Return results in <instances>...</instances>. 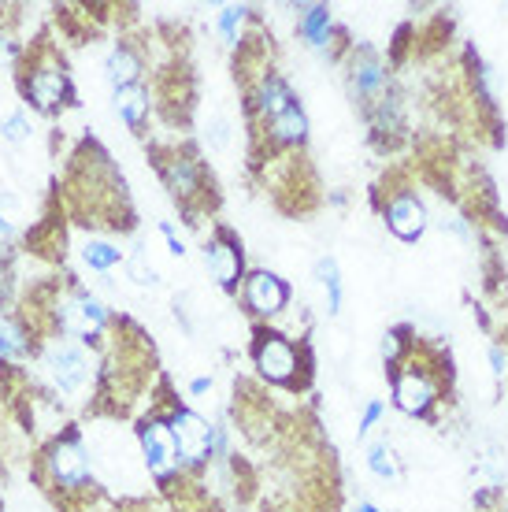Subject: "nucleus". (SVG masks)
I'll return each mask as SVG.
<instances>
[{"mask_svg": "<svg viewBox=\"0 0 508 512\" xmlns=\"http://www.w3.org/2000/svg\"><path fill=\"white\" fill-rule=\"evenodd\" d=\"M108 308L97 301V297L75 286L71 294L56 297V323H60V334H75L82 342H97L108 327Z\"/></svg>", "mask_w": 508, "mask_h": 512, "instance_id": "1", "label": "nucleus"}, {"mask_svg": "<svg viewBox=\"0 0 508 512\" xmlns=\"http://www.w3.org/2000/svg\"><path fill=\"white\" fill-rule=\"evenodd\" d=\"M45 468H49V479L67 494H78L82 487H89L93 479V461H89L86 446L78 435L56 438L49 449H45Z\"/></svg>", "mask_w": 508, "mask_h": 512, "instance_id": "2", "label": "nucleus"}, {"mask_svg": "<svg viewBox=\"0 0 508 512\" xmlns=\"http://www.w3.org/2000/svg\"><path fill=\"white\" fill-rule=\"evenodd\" d=\"M167 427H171V435H175L178 461L186 464V468H201V464L216 453V427L204 420V416H197V412L171 409Z\"/></svg>", "mask_w": 508, "mask_h": 512, "instance_id": "3", "label": "nucleus"}, {"mask_svg": "<svg viewBox=\"0 0 508 512\" xmlns=\"http://www.w3.org/2000/svg\"><path fill=\"white\" fill-rule=\"evenodd\" d=\"M138 442H141V457H145V468L153 472L156 483H164V487H167V483H171V479L182 472L175 435H171L167 420H160V416H149V420H141Z\"/></svg>", "mask_w": 508, "mask_h": 512, "instance_id": "4", "label": "nucleus"}, {"mask_svg": "<svg viewBox=\"0 0 508 512\" xmlns=\"http://www.w3.org/2000/svg\"><path fill=\"white\" fill-rule=\"evenodd\" d=\"M253 364L267 383L290 386L301 372V353L286 334L279 331H260L253 342Z\"/></svg>", "mask_w": 508, "mask_h": 512, "instance_id": "5", "label": "nucleus"}, {"mask_svg": "<svg viewBox=\"0 0 508 512\" xmlns=\"http://www.w3.org/2000/svg\"><path fill=\"white\" fill-rule=\"evenodd\" d=\"M45 368H49L52 386H56L60 394H82L89 383V375H93L86 349L78 346V342H71V338H56V342L45 349Z\"/></svg>", "mask_w": 508, "mask_h": 512, "instance_id": "6", "label": "nucleus"}, {"mask_svg": "<svg viewBox=\"0 0 508 512\" xmlns=\"http://www.w3.org/2000/svg\"><path fill=\"white\" fill-rule=\"evenodd\" d=\"M23 97L38 112H60L71 101V82L60 64H34L30 75H23Z\"/></svg>", "mask_w": 508, "mask_h": 512, "instance_id": "7", "label": "nucleus"}, {"mask_svg": "<svg viewBox=\"0 0 508 512\" xmlns=\"http://www.w3.org/2000/svg\"><path fill=\"white\" fill-rule=\"evenodd\" d=\"M438 401V379L427 372V364H408L394 379V405L408 416H427Z\"/></svg>", "mask_w": 508, "mask_h": 512, "instance_id": "8", "label": "nucleus"}, {"mask_svg": "<svg viewBox=\"0 0 508 512\" xmlns=\"http://www.w3.org/2000/svg\"><path fill=\"white\" fill-rule=\"evenodd\" d=\"M160 175H164V186L171 190V197H175L178 205L193 208V201L204 197L201 164L190 153H171L167 160H160Z\"/></svg>", "mask_w": 508, "mask_h": 512, "instance_id": "9", "label": "nucleus"}, {"mask_svg": "<svg viewBox=\"0 0 508 512\" xmlns=\"http://www.w3.org/2000/svg\"><path fill=\"white\" fill-rule=\"evenodd\" d=\"M204 264L212 271V279L223 286V290H234L238 279H242V245L230 231H216L204 245Z\"/></svg>", "mask_w": 508, "mask_h": 512, "instance_id": "10", "label": "nucleus"}, {"mask_svg": "<svg viewBox=\"0 0 508 512\" xmlns=\"http://www.w3.org/2000/svg\"><path fill=\"white\" fill-rule=\"evenodd\" d=\"M427 208L412 190H397L386 205V227L401 238V242H416L423 231H427Z\"/></svg>", "mask_w": 508, "mask_h": 512, "instance_id": "11", "label": "nucleus"}, {"mask_svg": "<svg viewBox=\"0 0 508 512\" xmlns=\"http://www.w3.org/2000/svg\"><path fill=\"white\" fill-rule=\"evenodd\" d=\"M242 294L249 312H256V316H279L282 308H286V301H290V286L275 271H253L245 279Z\"/></svg>", "mask_w": 508, "mask_h": 512, "instance_id": "12", "label": "nucleus"}, {"mask_svg": "<svg viewBox=\"0 0 508 512\" xmlns=\"http://www.w3.org/2000/svg\"><path fill=\"white\" fill-rule=\"evenodd\" d=\"M253 108L267 119L282 116L286 108H293V90L286 86V78L275 75V71H264L260 82H256V93H253Z\"/></svg>", "mask_w": 508, "mask_h": 512, "instance_id": "13", "label": "nucleus"}, {"mask_svg": "<svg viewBox=\"0 0 508 512\" xmlns=\"http://www.w3.org/2000/svg\"><path fill=\"white\" fill-rule=\"evenodd\" d=\"M349 78H353V90L360 93V97H375V101H379L382 86H386V67H382L379 52H371V49L353 52Z\"/></svg>", "mask_w": 508, "mask_h": 512, "instance_id": "14", "label": "nucleus"}, {"mask_svg": "<svg viewBox=\"0 0 508 512\" xmlns=\"http://www.w3.org/2000/svg\"><path fill=\"white\" fill-rule=\"evenodd\" d=\"M141 56L134 49H130L127 41H119L112 49V56H108V64H104V75H108V82H112L115 90H123V86H138L141 78Z\"/></svg>", "mask_w": 508, "mask_h": 512, "instance_id": "15", "label": "nucleus"}, {"mask_svg": "<svg viewBox=\"0 0 508 512\" xmlns=\"http://www.w3.org/2000/svg\"><path fill=\"white\" fill-rule=\"evenodd\" d=\"M264 134L271 145H301V141L308 138V116L293 104V108H286L282 116L267 119Z\"/></svg>", "mask_w": 508, "mask_h": 512, "instance_id": "16", "label": "nucleus"}, {"mask_svg": "<svg viewBox=\"0 0 508 512\" xmlns=\"http://www.w3.org/2000/svg\"><path fill=\"white\" fill-rule=\"evenodd\" d=\"M297 30L312 49H327L331 45V8L327 4H305L297 15Z\"/></svg>", "mask_w": 508, "mask_h": 512, "instance_id": "17", "label": "nucleus"}, {"mask_svg": "<svg viewBox=\"0 0 508 512\" xmlns=\"http://www.w3.org/2000/svg\"><path fill=\"white\" fill-rule=\"evenodd\" d=\"M149 90L145 86H123V90H115V112L127 119V127L141 130L145 127V119H149Z\"/></svg>", "mask_w": 508, "mask_h": 512, "instance_id": "18", "label": "nucleus"}, {"mask_svg": "<svg viewBox=\"0 0 508 512\" xmlns=\"http://www.w3.org/2000/svg\"><path fill=\"white\" fill-rule=\"evenodd\" d=\"M30 357V331L19 320L0 323V360H26Z\"/></svg>", "mask_w": 508, "mask_h": 512, "instance_id": "19", "label": "nucleus"}, {"mask_svg": "<svg viewBox=\"0 0 508 512\" xmlns=\"http://www.w3.org/2000/svg\"><path fill=\"white\" fill-rule=\"evenodd\" d=\"M119 260H123V249L115 242H108V238H89V242H82V264L86 268L112 271Z\"/></svg>", "mask_w": 508, "mask_h": 512, "instance_id": "20", "label": "nucleus"}, {"mask_svg": "<svg viewBox=\"0 0 508 512\" xmlns=\"http://www.w3.org/2000/svg\"><path fill=\"white\" fill-rule=\"evenodd\" d=\"M316 279L327 286V294H331V312L342 308V275H338V264H334V256H319L316 260Z\"/></svg>", "mask_w": 508, "mask_h": 512, "instance_id": "21", "label": "nucleus"}, {"mask_svg": "<svg viewBox=\"0 0 508 512\" xmlns=\"http://www.w3.org/2000/svg\"><path fill=\"white\" fill-rule=\"evenodd\" d=\"M368 468L379 479H397V457H394V446L390 442H375L368 449Z\"/></svg>", "mask_w": 508, "mask_h": 512, "instance_id": "22", "label": "nucleus"}, {"mask_svg": "<svg viewBox=\"0 0 508 512\" xmlns=\"http://www.w3.org/2000/svg\"><path fill=\"white\" fill-rule=\"evenodd\" d=\"M249 19V8H223L219 12V34L227 38V45H242V23Z\"/></svg>", "mask_w": 508, "mask_h": 512, "instance_id": "23", "label": "nucleus"}, {"mask_svg": "<svg viewBox=\"0 0 508 512\" xmlns=\"http://www.w3.org/2000/svg\"><path fill=\"white\" fill-rule=\"evenodd\" d=\"M0 134L12 141V145H23L30 138V119H26V112H8L4 123H0Z\"/></svg>", "mask_w": 508, "mask_h": 512, "instance_id": "24", "label": "nucleus"}, {"mask_svg": "<svg viewBox=\"0 0 508 512\" xmlns=\"http://www.w3.org/2000/svg\"><path fill=\"white\" fill-rule=\"evenodd\" d=\"M130 279L138 282V286H156V282H160V279H156L153 264L145 260V253H141V249L134 256H130Z\"/></svg>", "mask_w": 508, "mask_h": 512, "instance_id": "25", "label": "nucleus"}, {"mask_svg": "<svg viewBox=\"0 0 508 512\" xmlns=\"http://www.w3.org/2000/svg\"><path fill=\"white\" fill-rule=\"evenodd\" d=\"M401 353H405V334L390 331L386 338H382V357H386V364H397V360H401Z\"/></svg>", "mask_w": 508, "mask_h": 512, "instance_id": "26", "label": "nucleus"}, {"mask_svg": "<svg viewBox=\"0 0 508 512\" xmlns=\"http://www.w3.org/2000/svg\"><path fill=\"white\" fill-rule=\"evenodd\" d=\"M382 416V401H368V409H364V416H360V427H356V435H368L371 427L379 423Z\"/></svg>", "mask_w": 508, "mask_h": 512, "instance_id": "27", "label": "nucleus"}, {"mask_svg": "<svg viewBox=\"0 0 508 512\" xmlns=\"http://www.w3.org/2000/svg\"><path fill=\"white\" fill-rule=\"evenodd\" d=\"M160 231H164V238H167V245H171V256H186V245H182V238L175 234V227L171 223H160Z\"/></svg>", "mask_w": 508, "mask_h": 512, "instance_id": "28", "label": "nucleus"}, {"mask_svg": "<svg viewBox=\"0 0 508 512\" xmlns=\"http://www.w3.org/2000/svg\"><path fill=\"white\" fill-rule=\"evenodd\" d=\"M227 141H230L227 119H212V145H216V149H227Z\"/></svg>", "mask_w": 508, "mask_h": 512, "instance_id": "29", "label": "nucleus"}, {"mask_svg": "<svg viewBox=\"0 0 508 512\" xmlns=\"http://www.w3.org/2000/svg\"><path fill=\"white\" fill-rule=\"evenodd\" d=\"M208 390H212V379H193V383H190V394L193 397H204Z\"/></svg>", "mask_w": 508, "mask_h": 512, "instance_id": "30", "label": "nucleus"}, {"mask_svg": "<svg viewBox=\"0 0 508 512\" xmlns=\"http://www.w3.org/2000/svg\"><path fill=\"white\" fill-rule=\"evenodd\" d=\"M12 231H15L12 216H4V208H0V238H12Z\"/></svg>", "mask_w": 508, "mask_h": 512, "instance_id": "31", "label": "nucleus"}, {"mask_svg": "<svg viewBox=\"0 0 508 512\" xmlns=\"http://www.w3.org/2000/svg\"><path fill=\"white\" fill-rule=\"evenodd\" d=\"M490 360H494V372L497 375H505V357H501V349H490Z\"/></svg>", "mask_w": 508, "mask_h": 512, "instance_id": "32", "label": "nucleus"}, {"mask_svg": "<svg viewBox=\"0 0 508 512\" xmlns=\"http://www.w3.org/2000/svg\"><path fill=\"white\" fill-rule=\"evenodd\" d=\"M356 512H379V509H375L371 501H360V505H356Z\"/></svg>", "mask_w": 508, "mask_h": 512, "instance_id": "33", "label": "nucleus"}]
</instances>
